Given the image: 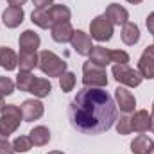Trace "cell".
Listing matches in <instances>:
<instances>
[{"mask_svg":"<svg viewBox=\"0 0 154 154\" xmlns=\"http://www.w3.org/2000/svg\"><path fill=\"white\" fill-rule=\"evenodd\" d=\"M116 131H118V134H129L133 131V127H131V116H127L124 113L120 118H116Z\"/></svg>","mask_w":154,"mask_h":154,"instance_id":"28","label":"cell"},{"mask_svg":"<svg viewBox=\"0 0 154 154\" xmlns=\"http://www.w3.org/2000/svg\"><path fill=\"white\" fill-rule=\"evenodd\" d=\"M20 111L23 116V122H34L43 116L45 106H43V102H39L36 99H29V100H23V104L20 106Z\"/></svg>","mask_w":154,"mask_h":154,"instance_id":"7","label":"cell"},{"mask_svg":"<svg viewBox=\"0 0 154 154\" xmlns=\"http://www.w3.org/2000/svg\"><path fill=\"white\" fill-rule=\"evenodd\" d=\"M111 74H113L116 82H120V84H124V86H129V88H136V86H140L142 81H143V77L140 75L138 70H133V68L127 66V65H113Z\"/></svg>","mask_w":154,"mask_h":154,"instance_id":"5","label":"cell"},{"mask_svg":"<svg viewBox=\"0 0 154 154\" xmlns=\"http://www.w3.org/2000/svg\"><path fill=\"white\" fill-rule=\"evenodd\" d=\"M115 102H116V108L122 113H125V115L131 113V111H134V106H136L134 95L127 88H124V86H118L115 90Z\"/></svg>","mask_w":154,"mask_h":154,"instance_id":"8","label":"cell"},{"mask_svg":"<svg viewBox=\"0 0 154 154\" xmlns=\"http://www.w3.org/2000/svg\"><path fill=\"white\" fill-rule=\"evenodd\" d=\"M29 138H31L32 145L43 147V145H47V143L50 142V131H48L45 125H38V127H34V129L29 133Z\"/></svg>","mask_w":154,"mask_h":154,"instance_id":"23","label":"cell"},{"mask_svg":"<svg viewBox=\"0 0 154 154\" xmlns=\"http://www.w3.org/2000/svg\"><path fill=\"white\" fill-rule=\"evenodd\" d=\"M48 154H65V152H61V151H50Z\"/></svg>","mask_w":154,"mask_h":154,"instance_id":"38","label":"cell"},{"mask_svg":"<svg viewBox=\"0 0 154 154\" xmlns=\"http://www.w3.org/2000/svg\"><path fill=\"white\" fill-rule=\"evenodd\" d=\"M31 20H32V23L38 25L39 29H52V20H50L47 9H36V11H32Z\"/></svg>","mask_w":154,"mask_h":154,"instance_id":"24","label":"cell"},{"mask_svg":"<svg viewBox=\"0 0 154 154\" xmlns=\"http://www.w3.org/2000/svg\"><path fill=\"white\" fill-rule=\"evenodd\" d=\"M109 52H111V50H108V48H104V47H100V45H99V47H93L91 52H90V61H91L93 65H99V66L106 68V66L111 63Z\"/></svg>","mask_w":154,"mask_h":154,"instance_id":"19","label":"cell"},{"mask_svg":"<svg viewBox=\"0 0 154 154\" xmlns=\"http://www.w3.org/2000/svg\"><path fill=\"white\" fill-rule=\"evenodd\" d=\"M74 50H75L79 56H90L93 45H91V36L82 32V31H74V36L70 39Z\"/></svg>","mask_w":154,"mask_h":154,"instance_id":"10","label":"cell"},{"mask_svg":"<svg viewBox=\"0 0 154 154\" xmlns=\"http://www.w3.org/2000/svg\"><path fill=\"white\" fill-rule=\"evenodd\" d=\"M109 56H111V63H115V65H127L129 63V54L124 50H111Z\"/></svg>","mask_w":154,"mask_h":154,"instance_id":"30","label":"cell"},{"mask_svg":"<svg viewBox=\"0 0 154 154\" xmlns=\"http://www.w3.org/2000/svg\"><path fill=\"white\" fill-rule=\"evenodd\" d=\"M39 43H41V39H39V36L34 31H23L20 34V38H18V45H20L22 50H32V52H36L39 48Z\"/></svg>","mask_w":154,"mask_h":154,"instance_id":"16","label":"cell"},{"mask_svg":"<svg viewBox=\"0 0 154 154\" xmlns=\"http://www.w3.org/2000/svg\"><path fill=\"white\" fill-rule=\"evenodd\" d=\"M7 2H9V5H11V7H22L27 0H7Z\"/></svg>","mask_w":154,"mask_h":154,"instance_id":"34","label":"cell"},{"mask_svg":"<svg viewBox=\"0 0 154 154\" xmlns=\"http://www.w3.org/2000/svg\"><path fill=\"white\" fill-rule=\"evenodd\" d=\"M125 2H129V4H140V2H143V0H125Z\"/></svg>","mask_w":154,"mask_h":154,"instance_id":"37","label":"cell"},{"mask_svg":"<svg viewBox=\"0 0 154 154\" xmlns=\"http://www.w3.org/2000/svg\"><path fill=\"white\" fill-rule=\"evenodd\" d=\"M23 120L22 111L18 106L14 104H5L2 115H0V134H4L5 138L9 134H13L18 127H20V122Z\"/></svg>","mask_w":154,"mask_h":154,"instance_id":"3","label":"cell"},{"mask_svg":"<svg viewBox=\"0 0 154 154\" xmlns=\"http://www.w3.org/2000/svg\"><path fill=\"white\" fill-rule=\"evenodd\" d=\"M14 91V82L9 77H0V97H9Z\"/></svg>","mask_w":154,"mask_h":154,"instance_id":"29","label":"cell"},{"mask_svg":"<svg viewBox=\"0 0 154 154\" xmlns=\"http://www.w3.org/2000/svg\"><path fill=\"white\" fill-rule=\"evenodd\" d=\"M50 91H52V84H50L48 79H43V77H36L34 82H32V86H31V90H29V93H32L38 99L48 97Z\"/></svg>","mask_w":154,"mask_h":154,"instance_id":"21","label":"cell"},{"mask_svg":"<svg viewBox=\"0 0 154 154\" xmlns=\"http://www.w3.org/2000/svg\"><path fill=\"white\" fill-rule=\"evenodd\" d=\"M122 41L125 45H136L140 41V29H138L136 23H133V22L124 23V27H122Z\"/></svg>","mask_w":154,"mask_h":154,"instance_id":"22","label":"cell"},{"mask_svg":"<svg viewBox=\"0 0 154 154\" xmlns=\"http://www.w3.org/2000/svg\"><path fill=\"white\" fill-rule=\"evenodd\" d=\"M59 86L63 91H72L75 86V74L74 72H65L59 77Z\"/></svg>","mask_w":154,"mask_h":154,"instance_id":"27","label":"cell"},{"mask_svg":"<svg viewBox=\"0 0 154 154\" xmlns=\"http://www.w3.org/2000/svg\"><path fill=\"white\" fill-rule=\"evenodd\" d=\"M138 72L143 79H154V45H149L138 59Z\"/></svg>","mask_w":154,"mask_h":154,"instance_id":"9","label":"cell"},{"mask_svg":"<svg viewBox=\"0 0 154 154\" xmlns=\"http://www.w3.org/2000/svg\"><path fill=\"white\" fill-rule=\"evenodd\" d=\"M39 70L48 77H61L66 72V63L50 50H41L38 56Z\"/></svg>","mask_w":154,"mask_h":154,"instance_id":"2","label":"cell"},{"mask_svg":"<svg viewBox=\"0 0 154 154\" xmlns=\"http://www.w3.org/2000/svg\"><path fill=\"white\" fill-rule=\"evenodd\" d=\"M13 147H14V152H27V151H31L32 142L29 136H16L13 142Z\"/></svg>","mask_w":154,"mask_h":154,"instance_id":"26","label":"cell"},{"mask_svg":"<svg viewBox=\"0 0 154 154\" xmlns=\"http://www.w3.org/2000/svg\"><path fill=\"white\" fill-rule=\"evenodd\" d=\"M34 79H36V75H32L31 72H23V70H20L18 75H16V88H18L20 91H27V93H29V90H31Z\"/></svg>","mask_w":154,"mask_h":154,"instance_id":"25","label":"cell"},{"mask_svg":"<svg viewBox=\"0 0 154 154\" xmlns=\"http://www.w3.org/2000/svg\"><path fill=\"white\" fill-rule=\"evenodd\" d=\"M18 66V56L9 47H0V68H5L7 72L14 70Z\"/></svg>","mask_w":154,"mask_h":154,"instance_id":"18","label":"cell"},{"mask_svg":"<svg viewBox=\"0 0 154 154\" xmlns=\"http://www.w3.org/2000/svg\"><path fill=\"white\" fill-rule=\"evenodd\" d=\"M149 154H154V149H152V151H151V152H149Z\"/></svg>","mask_w":154,"mask_h":154,"instance_id":"39","label":"cell"},{"mask_svg":"<svg viewBox=\"0 0 154 154\" xmlns=\"http://www.w3.org/2000/svg\"><path fill=\"white\" fill-rule=\"evenodd\" d=\"M151 118H152V127H151V131L154 133V102H152V115H151Z\"/></svg>","mask_w":154,"mask_h":154,"instance_id":"36","label":"cell"},{"mask_svg":"<svg viewBox=\"0 0 154 154\" xmlns=\"http://www.w3.org/2000/svg\"><path fill=\"white\" fill-rule=\"evenodd\" d=\"M36 9H48L52 5V0H32Z\"/></svg>","mask_w":154,"mask_h":154,"instance_id":"32","label":"cell"},{"mask_svg":"<svg viewBox=\"0 0 154 154\" xmlns=\"http://www.w3.org/2000/svg\"><path fill=\"white\" fill-rule=\"evenodd\" d=\"M104 14L109 18V22H111L113 25H124V23H127V20H129L127 9H124V7L118 5V4H109Z\"/></svg>","mask_w":154,"mask_h":154,"instance_id":"14","label":"cell"},{"mask_svg":"<svg viewBox=\"0 0 154 154\" xmlns=\"http://www.w3.org/2000/svg\"><path fill=\"white\" fill-rule=\"evenodd\" d=\"M131 127H133V131H136L140 134L149 131L152 127V118L149 115V111H145V109L136 111L134 115L131 116Z\"/></svg>","mask_w":154,"mask_h":154,"instance_id":"11","label":"cell"},{"mask_svg":"<svg viewBox=\"0 0 154 154\" xmlns=\"http://www.w3.org/2000/svg\"><path fill=\"white\" fill-rule=\"evenodd\" d=\"M0 154H14V147H13V143L7 142V138L0 140Z\"/></svg>","mask_w":154,"mask_h":154,"instance_id":"31","label":"cell"},{"mask_svg":"<svg viewBox=\"0 0 154 154\" xmlns=\"http://www.w3.org/2000/svg\"><path fill=\"white\" fill-rule=\"evenodd\" d=\"M18 66L23 72H31L38 66V54L32 50H20L18 54Z\"/></svg>","mask_w":154,"mask_h":154,"instance_id":"17","label":"cell"},{"mask_svg":"<svg viewBox=\"0 0 154 154\" xmlns=\"http://www.w3.org/2000/svg\"><path fill=\"white\" fill-rule=\"evenodd\" d=\"M145 25H147V31H149V32L154 36V11L149 14V16H147V20H145Z\"/></svg>","mask_w":154,"mask_h":154,"instance_id":"33","label":"cell"},{"mask_svg":"<svg viewBox=\"0 0 154 154\" xmlns=\"http://www.w3.org/2000/svg\"><path fill=\"white\" fill-rule=\"evenodd\" d=\"M152 149H154V142L145 134H138L131 142V152L134 154H149Z\"/></svg>","mask_w":154,"mask_h":154,"instance_id":"20","label":"cell"},{"mask_svg":"<svg viewBox=\"0 0 154 154\" xmlns=\"http://www.w3.org/2000/svg\"><path fill=\"white\" fill-rule=\"evenodd\" d=\"M90 34L97 41H109L113 38V23L106 14H99L90 23Z\"/></svg>","mask_w":154,"mask_h":154,"instance_id":"6","label":"cell"},{"mask_svg":"<svg viewBox=\"0 0 154 154\" xmlns=\"http://www.w3.org/2000/svg\"><path fill=\"white\" fill-rule=\"evenodd\" d=\"M4 108H5V102H4V99H2V97H0V113H2V111H4Z\"/></svg>","mask_w":154,"mask_h":154,"instance_id":"35","label":"cell"},{"mask_svg":"<svg viewBox=\"0 0 154 154\" xmlns=\"http://www.w3.org/2000/svg\"><path fill=\"white\" fill-rule=\"evenodd\" d=\"M52 39L57 41V43H68L72 36H74V27L70 22H63V23H54L52 29Z\"/></svg>","mask_w":154,"mask_h":154,"instance_id":"12","label":"cell"},{"mask_svg":"<svg viewBox=\"0 0 154 154\" xmlns=\"http://www.w3.org/2000/svg\"><path fill=\"white\" fill-rule=\"evenodd\" d=\"M116 118L115 99L102 88H81L68 106V120L82 134H100L113 127Z\"/></svg>","mask_w":154,"mask_h":154,"instance_id":"1","label":"cell"},{"mask_svg":"<svg viewBox=\"0 0 154 154\" xmlns=\"http://www.w3.org/2000/svg\"><path fill=\"white\" fill-rule=\"evenodd\" d=\"M47 11H48V16H50V20H52V25H54V23L70 22L72 13H70V9H68L66 5H63V4H52Z\"/></svg>","mask_w":154,"mask_h":154,"instance_id":"15","label":"cell"},{"mask_svg":"<svg viewBox=\"0 0 154 154\" xmlns=\"http://www.w3.org/2000/svg\"><path fill=\"white\" fill-rule=\"evenodd\" d=\"M23 9L22 7H7L4 13H2V22L7 29H16L22 22H23Z\"/></svg>","mask_w":154,"mask_h":154,"instance_id":"13","label":"cell"},{"mask_svg":"<svg viewBox=\"0 0 154 154\" xmlns=\"http://www.w3.org/2000/svg\"><path fill=\"white\" fill-rule=\"evenodd\" d=\"M82 82H84V86H91V88L108 86L106 68H102L99 65H93L91 61H86L82 65Z\"/></svg>","mask_w":154,"mask_h":154,"instance_id":"4","label":"cell"}]
</instances>
